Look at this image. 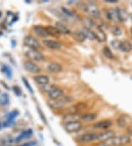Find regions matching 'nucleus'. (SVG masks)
Here are the masks:
<instances>
[{"mask_svg": "<svg viewBox=\"0 0 132 146\" xmlns=\"http://www.w3.org/2000/svg\"><path fill=\"white\" fill-rule=\"evenodd\" d=\"M82 33H84L85 36L86 37V38H88L90 40H94L95 39V34H94L93 31L90 30V29H88L87 27H84L82 29Z\"/></svg>", "mask_w": 132, "mask_h": 146, "instance_id": "obj_25", "label": "nucleus"}, {"mask_svg": "<svg viewBox=\"0 0 132 146\" xmlns=\"http://www.w3.org/2000/svg\"><path fill=\"white\" fill-rule=\"evenodd\" d=\"M120 50L125 52H130L132 50V44L128 41H120Z\"/></svg>", "mask_w": 132, "mask_h": 146, "instance_id": "obj_22", "label": "nucleus"}, {"mask_svg": "<svg viewBox=\"0 0 132 146\" xmlns=\"http://www.w3.org/2000/svg\"><path fill=\"white\" fill-rule=\"evenodd\" d=\"M10 102V97L7 93H1L0 94V106H6Z\"/></svg>", "mask_w": 132, "mask_h": 146, "instance_id": "obj_27", "label": "nucleus"}, {"mask_svg": "<svg viewBox=\"0 0 132 146\" xmlns=\"http://www.w3.org/2000/svg\"><path fill=\"white\" fill-rule=\"evenodd\" d=\"M24 44L26 46H27L28 47H30V49H32V50H37V49L40 48V46H41L38 40L32 36H26L24 38Z\"/></svg>", "mask_w": 132, "mask_h": 146, "instance_id": "obj_5", "label": "nucleus"}, {"mask_svg": "<svg viewBox=\"0 0 132 146\" xmlns=\"http://www.w3.org/2000/svg\"><path fill=\"white\" fill-rule=\"evenodd\" d=\"M98 134L95 133H88V134H82V135L79 136L76 140L79 143H89L90 142L95 141L98 139Z\"/></svg>", "mask_w": 132, "mask_h": 146, "instance_id": "obj_7", "label": "nucleus"}, {"mask_svg": "<svg viewBox=\"0 0 132 146\" xmlns=\"http://www.w3.org/2000/svg\"><path fill=\"white\" fill-rule=\"evenodd\" d=\"M2 71L3 72V73H5L6 75V76L8 78H12V70L10 67H9L7 65H4L2 67Z\"/></svg>", "mask_w": 132, "mask_h": 146, "instance_id": "obj_33", "label": "nucleus"}, {"mask_svg": "<svg viewBox=\"0 0 132 146\" xmlns=\"http://www.w3.org/2000/svg\"><path fill=\"white\" fill-rule=\"evenodd\" d=\"M49 98L52 100H55V99H59V98H62L64 96V92L60 88L56 87L55 89H53L51 92L49 93Z\"/></svg>", "mask_w": 132, "mask_h": 146, "instance_id": "obj_16", "label": "nucleus"}, {"mask_svg": "<svg viewBox=\"0 0 132 146\" xmlns=\"http://www.w3.org/2000/svg\"><path fill=\"white\" fill-rule=\"evenodd\" d=\"M33 30L35 33L40 38H46L49 36L46 27L41 25H35L33 27Z\"/></svg>", "mask_w": 132, "mask_h": 146, "instance_id": "obj_12", "label": "nucleus"}, {"mask_svg": "<svg viewBox=\"0 0 132 146\" xmlns=\"http://www.w3.org/2000/svg\"><path fill=\"white\" fill-rule=\"evenodd\" d=\"M112 123L109 119H105V120H101L98 123H95L93 127L95 128H100V129H106L111 126Z\"/></svg>", "mask_w": 132, "mask_h": 146, "instance_id": "obj_17", "label": "nucleus"}, {"mask_svg": "<svg viewBox=\"0 0 132 146\" xmlns=\"http://www.w3.org/2000/svg\"><path fill=\"white\" fill-rule=\"evenodd\" d=\"M62 12H63L64 14L66 15V16H67L68 17L72 18V17H74V13H73L72 12H70V11H68V9H66V8L62 7Z\"/></svg>", "mask_w": 132, "mask_h": 146, "instance_id": "obj_37", "label": "nucleus"}, {"mask_svg": "<svg viewBox=\"0 0 132 146\" xmlns=\"http://www.w3.org/2000/svg\"><path fill=\"white\" fill-rule=\"evenodd\" d=\"M21 146H39L36 142H30V143H24V145Z\"/></svg>", "mask_w": 132, "mask_h": 146, "instance_id": "obj_39", "label": "nucleus"}, {"mask_svg": "<svg viewBox=\"0 0 132 146\" xmlns=\"http://www.w3.org/2000/svg\"><path fill=\"white\" fill-rule=\"evenodd\" d=\"M37 110H38L39 114L41 115V118H42V120H43V121L45 123H46V119H46V118H45V117H44V115H43V114L42 111H41V110H39V109H37Z\"/></svg>", "mask_w": 132, "mask_h": 146, "instance_id": "obj_41", "label": "nucleus"}, {"mask_svg": "<svg viewBox=\"0 0 132 146\" xmlns=\"http://www.w3.org/2000/svg\"><path fill=\"white\" fill-rule=\"evenodd\" d=\"M46 29H47V31L49 34V36H52L54 37H60V33L55 27H51V26H48L46 27Z\"/></svg>", "mask_w": 132, "mask_h": 146, "instance_id": "obj_28", "label": "nucleus"}, {"mask_svg": "<svg viewBox=\"0 0 132 146\" xmlns=\"http://www.w3.org/2000/svg\"><path fill=\"white\" fill-rule=\"evenodd\" d=\"M55 27L56 30L60 32V34H69L70 33V30L67 27L66 25H64L60 21H56L55 23Z\"/></svg>", "mask_w": 132, "mask_h": 146, "instance_id": "obj_21", "label": "nucleus"}, {"mask_svg": "<svg viewBox=\"0 0 132 146\" xmlns=\"http://www.w3.org/2000/svg\"><path fill=\"white\" fill-rule=\"evenodd\" d=\"M127 132L129 133L130 135H132V127H129V128H127Z\"/></svg>", "mask_w": 132, "mask_h": 146, "instance_id": "obj_43", "label": "nucleus"}, {"mask_svg": "<svg viewBox=\"0 0 132 146\" xmlns=\"http://www.w3.org/2000/svg\"><path fill=\"white\" fill-rule=\"evenodd\" d=\"M112 33L114 36H119L122 34V30L119 27H114L112 28Z\"/></svg>", "mask_w": 132, "mask_h": 146, "instance_id": "obj_35", "label": "nucleus"}, {"mask_svg": "<svg viewBox=\"0 0 132 146\" xmlns=\"http://www.w3.org/2000/svg\"><path fill=\"white\" fill-rule=\"evenodd\" d=\"M43 44L48 47L50 50H60L62 47L61 43L55 40H51V39H46L43 41Z\"/></svg>", "mask_w": 132, "mask_h": 146, "instance_id": "obj_10", "label": "nucleus"}, {"mask_svg": "<svg viewBox=\"0 0 132 146\" xmlns=\"http://www.w3.org/2000/svg\"><path fill=\"white\" fill-rule=\"evenodd\" d=\"M56 87H57V86H56V85L48 84L44 86H41V89L43 92H47L48 94H49V93L51 92L52 91L53 89H55V88Z\"/></svg>", "mask_w": 132, "mask_h": 146, "instance_id": "obj_29", "label": "nucleus"}, {"mask_svg": "<svg viewBox=\"0 0 132 146\" xmlns=\"http://www.w3.org/2000/svg\"><path fill=\"white\" fill-rule=\"evenodd\" d=\"M82 9L87 13L88 14L90 15L92 17L95 19L99 18L100 16V12L96 4L93 2H87L86 3L82 4Z\"/></svg>", "mask_w": 132, "mask_h": 146, "instance_id": "obj_2", "label": "nucleus"}, {"mask_svg": "<svg viewBox=\"0 0 132 146\" xmlns=\"http://www.w3.org/2000/svg\"><path fill=\"white\" fill-rule=\"evenodd\" d=\"M97 114L95 113H87L81 115V119L85 122H91L96 119Z\"/></svg>", "mask_w": 132, "mask_h": 146, "instance_id": "obj_26", "label": "nucleus"}, {"mask_svg": "<svg viewBox=\"0 0 132 146\" xmlns=\"http://www.w3.org/2000/svg\"><path fill=\"white\" fill-rule=\"evenodd\" d=\"M131 35H132V27L131 28Z\"/></svg>", "mask_w": 132, "mask_h": 146, "instance_id": "obj_45", "label": "nucleus"}, {"mask_svg": "<svg viewBox=\"0 0 132 146\" xmlns=\"http://www.w3.org/2000/svg\"><path fill=\"white\" fill-rule=\"evenodd\" d=\"M126 120L123 117H120L118 120V124L120 127H125L126 125Z\"/></svg>", "mask_w": 132, "mask_h": 146, "instance_id": "obj_36", "label": "nucleus"}, {"mask_svg": "<svg viewBox=\"0 0 132 146\" xmlns=\"http://www.w3.org/2000/svg\"><path fill=\"white\" fill-rule=\"evenodd\" d=\"M74 38L76 40V41H79V42H82V41H85L86 39V37L85 36L84 33H82V31H76V32L74 33Z\"/></svg>", "mask_w": 132, "mask_h": 146, "instance_id": "obj_30", "label": "nucleus"}, {"mask_svg": "<svg viewBox=\"0 0 132 146\" xmlns=\"http://www.w3.org/2000/svg\"><path fill=\"white\" fill-rule=\"evenodd\" d=\"M18 114H19V113H18V111L16 110L12 111L9 113L8 114H7V116H6L5 121L4 122L3 124H2L3 126L9 127V126H11V125H12V124L13 123V122H14L15 119H16L18 116Z\"/></svg>", "mask_w": 132, "mask_h": 146, "instance_id": "obj_9", "label": "nucleus"}, {"mask_svg": "<svg viewBox=\"0 0 132 146\" xmlns=\"http://www.w3.org/2000/svg\"><path fill=\"white\" fill-rule=\"evenodd\" d=\"M22 80H23L24 84V85H25V86H26V89H28L29 91H30V92H31L32 94V93H33L34 92H33V90H32V86H30V83L28 82V80H26V79L25 78H22Z\"/></svg>", "mask_w": 132, "mask_h": 146, "instance_id": "obj_34", "label": "nucleus"}, {"mask_svg": "<svg viewBox=\"0 0 132 146\" xmlns=\"http://www.w3.org/2000/svg\"><path fill=\"white\" fill-rule=\"evenodd\" d=\"M24 68L25 70L30 73L33 74H37L41 72V68L37 66V64H35L33 61H26L24 62Z\"/></svg>", "mask_w": 132, "mask_h": 146, "instance_id": "obj_8", "label": "nucleus"}, {"mask_svg": "<svg viewBox=\"0 0 132 146\" xmlns=\"http://www.w3.org/2000/svg\"><path fill=\"white\" fill-rule=\"evenodd\" d=\"M115 137V132L112 130H108L102 132V133H100L98 135V139L97 140L100 141V142H104V141H106L108 139H111L112 137Z\"/></svg>", "mask_w": 132, "mask_h": 146, "instance_id": "obj_11", "label": "nucleus"}, {"mask_svg": "<svg viewBox=\"0 0 132 146\" xmlns=\"http://www.w3.org/2000/svg\"><path fill=\"white\" fill-rule=\"evenodd\" d=\"M18 143L16 141V139H12L11 137H6L5 139L1 141L0 146H16Z\"/></svg>", "mask_w": 132, "mask_h": 146, "instance_id": "obj_23", "label": "nucleus"}, {"mask_svg": "<svg viewBox=\"0 0 132 146\" xmlns=\"http://www.w3.org/2000/svg\"><path fill=\"white\" fill-rule=\"evenodd\" d=\"M84 22H85V25H86L87 28L88 29H90V30H94L95 28V24L94 23V21H93V19L90 18H85L84 19Z\"/></svg>", "mask_w": 132, "mask_h": 146, "instance_id": "obj_31", "label": "nucleus"}, {"mask_svg": "<svg viewBox=\"0 0 132 146\" xmlns=\"http://www.w3.org/2000/svg\"><path fill=\"white\" fill-rule=\"evenodd\" d=\"M107 16L108 19L112 21H120V18H119V15H118V9H114V8H111L107 11Z\"/></svg>", "mask_w": 132, "mask_h": 146, "instance_id": "obj_18", "label": "nucleus"}, {"mask_svg": "<svg viewBox=\"0 0 132 146\" xmlns=\"http://www.w3.org/2000/svg\"><path fill=\"white\" fill-rule=\"evenodd\" d=\"M81 115L78 113H74V114H67L62 117L63 121L65 123H70V122H77L81 119Z\"/></svg>", "mask_w": 132, "mask_h": 146, "instance_id": "obj_13", "label": "nucleus"}, {"mask_svg": "<svg viewBox=\"0 0 132 146\" xmlns=\"http://www.w3.org/2000/svg\"><path fill=\"white\" fill-rule=\"evenodd\" d=\"M33 134V131H32V129H27V130H25L24 131H22L19 135L16 137V141L18 143L21 142V141L24 140V139H29L30 137H32V135Z\"/></svg>", "mask_w": 132, "mask_h": 146, "instance_id": "obj_15", "label": "nucleus"}, {"mask_svg": "<svg viewBox=\"0 0 132 146\" xmlns=\"http://www.w3.org/2000/svg\"><path fill=\"white\" fill-rule=\"evenodd\" d=\"M118 11V15H119V18H120V21H125L129 19V13L125 11V9L121 8V7H118L117 8Z\"/></svg>", "mask_w": 132, "mask_h": 146, "instance_id": "obj_24", "label": "nucleus"}, {"mask_svg": "<svg viewBox=\"0 0 132 146\" xmlns=\"http://www.w3.org/2000/svg\"><path fill=\"white\" fill-rule=\"evenodd\" d=\"M82 128V124L81 122H70L64 124V128L68 133H75L79 131Z\"/></svg>", "mask_w": 132, "mask_h": 146, "instance_id": "obj_6", "label": "nucleus"}, {"mask_svg": "<svg viewBox=\"0 0 132 146\" xmlns=\"http://www.w3.org/2000/svg\"><path fill=\"white\" fill-rule=\"evenodd\" d=\"M93 31L95 34V39H97L100 42H104L106 41V35L100 27H96L94 30H93Z\"/></svg>", "mask_w": 132, "mask_h": 146, "instance_id": "obj_14", "label": "nucleus"}, {"mask_svg": "<svg viewBox=\"0 0 132 146\" xmlns=\"http://www.w3.org/2000/svg\"><path fill=\"white\" fill-rule=\"evenodd\" d=\"M103 54L106 58H107L109 59H114V55H113L112 52L111 50L108 47V46H104L103 48Z\"/></svg>", "mask_w": 132, "mask_h": 146, "instance_id": "obj_32", "label": "nucleus"}, {"mask_svg": "<svg viewBox=\"0 0 132 146\" xmlns=\"http://www.w3.org/2000/svg\"><path fill=\"white\" fill-rule=\"evenodd\" d=\"M70 98L68 96L64 95L63 97L59 98V99H55V100H52V99H49L48 100L47 104L49 106L50 108L54 109H61L65 104H67L68 103H70Z\"/></svg>", "mask_w": 132, "mask_h": 146, "instance_id": "obj_3", "label": "nucleus"}, {"mask_svg": "<svg viewBox=\"0 0 132 146\" xmlns=\"http://www.w3.org/2000/svg\"><path fill=\"white\" fill-rule=\"evenodd\" d=\"M26 56L29 59L32 60L33 61H38V62H41V61H43L45 60V58L43 55V54L41 52H38L37 50H32V49H30L29 50H27L25 53Z\"/></svg>", "mask_w": 132, "mask_h": 146, "instance_id": "obj_4", "label": "nucleus"}, {"mask_svg": "<svg viewBox=\"0 0 132 146\" xmlns=\"http://www.w3.org/2000/svg\"><path fill=\"white\" fill-rule=\"evenodd\" d=\"M104 2H107V3H117L118 1L117 0H105Z\"/></svg>", "mask_w": 132, "mask_h": 146, "instance_id": "obj_42", "label": "nucleus"}, {"mask_svg": "<svg viewBox=\"0 0 132 146\" xmlns=\"http://www.w3.org/2000/svg\"><path fill=\"white\" fill-rule=\"evenodd\" d=\"M130 142L131 139L129 136H115L111 139L100 143L99 146H123L128 145Z\"/></svg>", "mask_w": 132, "mask_h": 146, "instance_id": "obj_1", "label": "nucleus"}, {"mask_svg": "<svg viewBox=\"0 0 132 146\" xmlns=\"http://www.w3.org/2000/svg\"><path fill=\"white\" fill-rule=\"evenodd\" d=\"M34 80H35V82L37 83L38 85L40 86H44L46 85V84H49V77L46 76V75H37V76H35L34 78Z\"/></svg>", "mask_w": 132, "mask_h": 146, "instance_id": "obj_20", "label": "nucleus"}, {"mask_svg": "<svg viewBox=\"0 0 132 146\" xmlns=\"http://www.w3.org/2000/svg\"><path fill=\"white\" fill-rule=\"evenodd\" d=\"M112 46L115 50H120V41H112L111 43Z\"/></svg>", "mask_w": 132, "mask_h": 146, "instance_id": "obj_38", "label": "nucleus"}, {"mask_svg": "<svg viewBox=\"0 0 132 146\" xmlns=\"http://www.w3.org/2000/svg\"><path fill=\"white\" fill-rule=\"evenodd\" d=\"M62 66L58 63L53 62L48 65L47 70L49 72L51 73H58L62 71Z\"/></svg>", "mask_w": 132, "mask_h": 146, "instance_id": "obj_19", "label": "nucleus"}, {"mask_svg": "<svg viewBox=\"0 0 132 146\" xmlns=\"http://www.w3.org/2000/svg\"><path fill=\"white\" fill-rule=\"evenodd\" d=\"M3 126V125H2V123H0V129H1V128H2V127Z\"/></svg>", "mask_w": 132, "mask_h": 146, "instance_id": "obj_44", "label": "nucleus"}, {"mask_svg": "<svg viewBox=\"0 0 132 146\" xmlns=\"http://www.w3.org/2000/svg\"><path fill=\"white\" fill-rule=\"evenodd\" d=\"M13 90H14L15 93H16V94H17L18 96H20L21 94V89H19V88L18 87V86H13Z\"/></svg>", "mask_w": 132, "mask_h": 146, "instance_id": "obj_40", "label": "nucleus"}]
</instances>
